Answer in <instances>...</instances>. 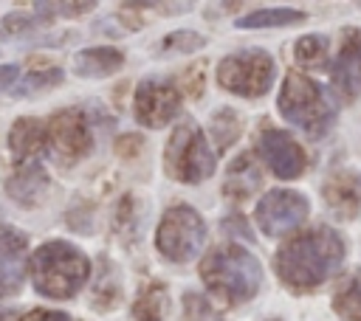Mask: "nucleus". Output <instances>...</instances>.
Here are the masks:
<instances>
[{
  "label": "nucleus",
  "instance_id": "20",
  "mask_svg": "<svg viewBox=\"0 0 361 321\" xmlns=\"http://www.w3.org/2000/svg\"><path fill=\"white\" fill-rule=\"evenodd\" d=\"M164 307H166V293H164V287L152 284L147 290V296H141L135 301V315L141 321H158L164 315Z\"/></svg>",
  "mask_w": 361,
  "mask_h": 321
},
{
  "label": "nucleus",
  "instance_id": "7",
  "mask_svg": "<svg viewBox=\"0 0 361 321\" xmlns=\"http://www.w3.org/2000/svg\"><path fill=\"white\" fill-rule=\"evenodd\" d=\"M217 82L237 96H262L274 82V59L259 48L237 51L220 62Z\"/></svg>",
  "mask_w": 361,
  "mask_h": 321
},
{
  "label": "nucleus",
  "instance_id": "21",
  "mask_svg": "<svg viewBox=\"0 0 361 321\" xmlns=\"http://www.w3.org/2000/svg\"><path fill=\"white\" fill-rule=\"evenodd\" d=\"M324 56H327V39L322 34H310L296 42V59L302 65H322Z\"/></svg>",
  "mask_w": 361,
  "mask_h": 321
},
{
  "label": "nucleus",
  "instance_id": "5",
  "mask_svg": "<svg viewBox=\"0 0 361 321\" xmlns=\"http://www.w3.org/2000/svg\"><path fill=\"white\" fill-rule=\"evenodd\" d=\"M214 149L206 144L200 127L195 124H180L175 127L166 152H164V166L166 172L180 180V183H200L214 172Z\"/></svg>",
  "mask_w": 361,
  "mask_h": 321
},
{
  "label": "nucleus",
  "instance_id": "6",
  "mask_svg": "<svg viewBox=\"0 0 361 321\" xmlns=\"http://www.w3.org/2000/svg\"><path fill=\"white\" fill-rule=\"evenodd\" d=\"M158 251L172 262H189L200 253L206 242V225L200 214L189 206H175L164 214L158 234H155Z\"/></svg>",
  "mask_w": 361,
  "mask_h": 321
},
{
  "label": "nucleus",
  "instance_id": "10",
  "mask_svg": "<svg viewBox=\"0 0 361 321\" xmlns=\"http://www.w3.org/2000/svg\"><path fill=\"white\" fill-rule=\"evenodd\" d=\"M45 130H48V146L54 158L65 163L82 158L90 149V130L79 110H62L56 118H51V127Z\"/></svg>",
  "mask_w": 361,
  "mask_h": 321
},
{
  "label": "nucleus",
  "instance_id": "16",
  "mask_svg": "<svg viewBox=\"0 0 361 321\" xmlns=\"http://www.w3.org/2000/svg\"><path fill=\"white\" fill-rule=\"evenodd\" d=\"M124 65V54L118 48H85L76 54L73 70L85 79H99V76H110Z\"/></svg>",
  "mask_w": 361,
  "mask_h": 321
},
{
  "label": "nucleus",
  "instance_id": "12",
  "mask_svg": "<svg viewBox=\"0 0 361 321\" xmlns=\"http://www.w3.org/2000/svg\"><path fill=\"white\" fill-rule=\"evenodd\" d=\"M25 276V237L8 225H0V296L20 290Z\"/></svg>",
  "mask_w": 361,
  "mask_h": 321
},
{
  "label": "nucleus",
  "instance_id": "23",
  "mask_svg": "<svg viewBox=\"0 0 361 321\" xmlns=\"http://www.w3.org/2000/svg\"><path fill=\"white\" fill-rule=\"evenodd\" d=\"M59 79H62V70H48V73L28 76L25 79L28 84H23L20 93H34V90H42V87H54V84H59Z\"/></svg>",
  "mask_w": 361,
  "mask_h": 321
},
{
  "label": "nucleus",
  "instance_id": "9",
  "mask_svg": "<svg viewBox=\"0 0 361 321\" xmlns=\"http://www.w3.org/2000/svg\"><path fill=\"white\" fill-rule=\"evenodd\" d=\"M180 96L166 79H144L135 90V118L144 127H164L175 118Z\"/></svg>",
  "mask_w": 361,
  "mask_h": 321
},
{
  "label": "nucleus",
  "instance_id": "3",
  "mask_svg": "<svg viewBox=\"0 0 361 321\" xmlns=\"http://www.w3.org/2000/svg\"><path fill=\"white\" fill-rule=\"evenodd\" d=\"M200 276L203 282L223 296L231 304L248 301L251 296H257L259 284H262V268L259 262L240 245H220L214 248L206 262L200 265Z\"/></svg>",
  "mask_w": 361,
  "mask_h": 321
},
{
  "label": "nucleus",
  "instance_id": "26",
  "mask_svg": "<svg viewBox=\"0 0 361 321\" xmlns=\"http://www.w3.org/2000/svg\"><path fill=\"white\" fill-rule=\"evenodd\" d=\"M0 321H20V313L11 307H0Z\"/></svg>",
  "mask_w": 361,
  "mask_h": 321
},
{
  "label": "nucleus",
  "instance_id": "14",
  "mask_svg": "<svg viewBox=\"0 0 361 321\" xmlns=\"http://www.w3.org/2000/svg\"><path fill=\"white\" fill-rule=\"evenodd\" d=\"M8 146H11L14 160H17L20 166L34 163V158L48 146V130H45L42 121H37V118H20V121L11 127Z\"/></svg>",
  "mask_w": 361,
  "mask_h": 321
},
{
  "label": "nucleus",
  "instance_id": "4",
  "mask_svg": "<svg viewBox=\"0 0 361 321\" xmlns=\"http://www.w3.org/2000/svg\"><path fill=\"white\" fill-rule=\"evenodd\" d=\"M279 113L310 138H322L333 124V107L324 90L305 73H288L279 90Z\"/></svg>",
  "mask_w": 361,
  "mask_h": 321
},
{
  "label": "nucleus",
  "instance_id": "22",
  "mask_svg": "<svg viewBox=\"0 0 361 321\" xmlns=\"http://www.w3.org/2000/svg\"><path fill=\"white\" fill-rule=\"evenodd\" d=\"M34 25H37V20L28 17V14H8V17L0 23V37H3V39H8V37H20V34L31 31Z\"/></svg>",
  "mask_w": 361,
  "mask_h": 321
},
{
  "label": "nucleus",
  "instance_id": "18",
  "mask_svg": "<svg viewBox=\"0 0 361 321\" xmlns=\"http://www.w3.org/2000/svg\"><path fill=\"white\" fill-rule=\"evenodd\" d=\"M307 14L296 8H259L237 20V28H279V25H296Z\"/></svg>",
  "mask_w": 361,
  "mask_h": 321
},
{
  "label": "nucleus",
  "instance_id": "13",
  "mask_svg": "<svg viewBox=\"0 0 361 321\" xmlns=\"http://www.w3.org/2000/svg\"><path fill=\"white\" fill-rule=\"evenodd\" d=\"M333 84L341 90V96H355L361 90V34H347L338 56L330 65Z\"/></svg>",
  "mask_w": 361,
  "mask_h": 321
},
{
  "label": "nucleus",
  "instance_id": "11",
  "mask_svg": "<svg viewBox=\"0 0 361 321\" xmlns=\"http://www.w3.org/2000/svg\"><path fill=\"white\" fill-rule=\"evenodd\" d=\"M259 152L265 158V163L271 166V172L282 180L296 177L305 169V152L302 146L282 130H268L259 138Z\"/></svg>",
  "mask_w": 361,
  "mask_h": 321
},
{
  "label": "nucleus",
  "instance_id": "25",
  "mask_svg": "<svg viewBox=\"0 0 361 321\" xmlns=\"http://www.w3.org/2000/svg\"><path fill=\"white\" fill-rule=\"evenodd\" d=\"M25 321H71L65 313H51V310H37V313H31Z\"/></svg>",
  "mask_w": 361,
  "mask_h": 321
},
{
  "label": "nucleus",
  "instance_id": "17",
  "mask_svg": "<svg viewBox=\"0 0 361 321\" xmlns=\"http://www.w3.org/2000/svg\"><path fill=\"white\" fill-rule=\"evenodd\" d=\"M333 307L347 321H361V270L350 273L333 293Z\"/></svg>",
  "mask_w": 361,
  "mask_h": 321
},
{
  "label": "nucleus",
  "instance_id": "1",
  "mask_svg": "<svg viewBox=\"0 0 361 321\" xmlns=\"http://www.w3.org/2000/svg\"><path fill=\"white\" fill-rule=\"evenodd\" d=\"M344 242L333 228H310L276 253V273L290 287H316L341 268Z\"/></svg>",
  "mask_w": 361,
  "mask_h": 321
},
{
  "label": "nucleus",
  "instance_id": "8",
  "mask_svg": "<svg viewBox=\"0 0 361 321\" xmlns=\"http://www.w3.org/2000/svg\"><path fill=\"white\" fill-rule=\"evenodd\" d=\"M257 225L268 237H282L307 217V200L293 189H274L257 203Z\"/></svg>",
  "mask_w": 361,
  "mask_h": 321
},
{
  "label": "nucleus",
  "instance_id": "19",
  "mask_svg": "<svg viewBox=\"0 0 361 321\" xmlns=\"http://www.w3.org/2000/svg\"><path fill=\"white\" fill-rule=\"evenodd\" d=\"M45 183H48L45 172H42L37 163H25V166L8 180V194H11L14 200H20V203H34V197L45 189Z\"/></svg>",
  "mask_w": 361,
  "mask_h": 321
},
{
  "label": "nucleus",
  "instance_id": "24",
  "mask_svg": "<svg viewBox=\"0 0 361 321\" xmlns=\"http://www.w3.org/2000/svg\"><path fill=\"white\" fill-rule=\"evenodd\" d=\"M17 68L14 65H0V93H6V90H11V84L17 82Z\"/></svg>",
  "mask_w": 361,
  "mask_h": 321
},
{
  "label": "nucleus",
  "instance_id": "2",
  "mask_svg": "<svg viewBox=\"0 0 361 321\" xmlns=\"http://www.w3.org/2000/svg\"><path fill=\"white\" fill-rule=\"evenodd\" d=\"M87 256L65 239H51L39 245L31 256V282L48 298L76 296L79 287L87 282Z\"/></svg>",
  "mask_w": 361,
  "mask_h": 321
},
{
  "label": "nucleus",
  "instance_id": "15",
  "mask_svg": "<svg viewBox=\"0 0 361 321\" xmlns=\"http://www.w3.org/2000/svg\"><path fill=\"white\" fill-rule=\"evenodd\" d=\"M324 203L336 214L353 217L358 211V203H361V177L350 175V172H341V175L330 177L324 183Z\"/></svg>",
  "mask_w": 361,
  "mask_h": 321
}]
</instances>
